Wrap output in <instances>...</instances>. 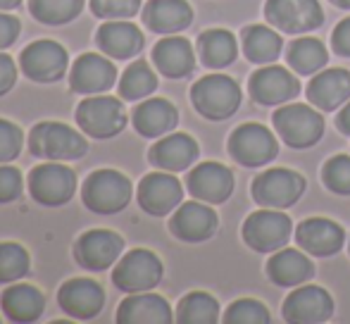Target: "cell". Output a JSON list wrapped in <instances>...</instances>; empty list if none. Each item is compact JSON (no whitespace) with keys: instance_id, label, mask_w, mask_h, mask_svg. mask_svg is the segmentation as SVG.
Wrapping results in <instances>:
<instances>
[{"instance_id":"27","label":"cell","mask_w":350,"mask_h":324,"mask_svg":"<svg viewBox=\"0 0 350 324\" xmlns=\"http://www.w3.org/2000/svg\"><path fill=\"white\" fill-rule=\"evenodd\" d=\"M198 144L191 139L189 134H170L162 136L150 150H148V160L155 165L157 170L165 172H184L198 160Z\"/></svg>"},{"instance_id":"38","label":"cell","mask_w":350,"mask_h":324,"mask_svg":"<svg viewBox=\"0 0 350 324\" xmlns=\"http://www.w3.org/2000/svg\"><path fill=\"white\" fill-rule=\"evenodd\" d=\"M226 324H269V310L265 303L255 301V298H241V301L231 303L224 312Z\"/></svg>"},{"instance_id":"41","label":"cell","mask_w":350,"mask_h":324,"mask_svg":"<svg viewBox=\"0 0 350 324\" xmlns=\"http://www.w3.org/2000/svg\"><path fill=\"white\" fill-rule=\"evenodd\" d=\"M22 129L8 120H0V165H8L22 153Z\"/></svg>"},{"instance_id":"39","label":"cell","mask_w":350,"mask_h":324,"mask_svg":"<svg viewBox=\"0 0 350 324\" xmlns=\"http://www.w3.org/2000/svg\"><path fill=\"white\" fill-rule=\"evenodd\" d=\"M322 181L332 193L350 195V158L348 155H334L322 167Z\"/></svg>"},{"instance_id":"40","label":"cell","mask_w":350,"mask_h":324,"mask_svg":"<svg viewBox=\"0 0 350 324\" xmlns=\"http://www.w3.org/2000/svg\"><path fill=\"white\" fill-rule=\"evenodd\" d=\"M141 8V0H91V12L100 19H131Z\"/></svg>"},{"instance_id":"28","label":"cell","mask_w":350,"mask_h":324,"mask_svg":"<svg viewBox=\"0 0 350 324\" xmlns=\"http://www.w3.org/2000/svg\"><path fill=\"white\" fill-rule=\"evenodd\" d=\"M174 320L170 303L157 293H131L117 308L120 324H170Z\"/></svg>"},{"instance_id":"14","label":"cell","mask_w":350,"mask_h":324,"mask_svg":"<svg viewBox=\"0 0 350 324\" xmlns=\"http://www.w3.org/2000/svg\"><path fill=\"white\" fill-rule=\"evenodd\" d=\"M136 198H139L143 213L152 215V217H165L181 205L184 186L176 176H172V172H152L141 179Z\"/></svg>"},{"instance_id":"25","label":"cell","mask_w":350,"mask_h":324,"mask_svg":"<svg viewBox=\"0 0 350 324\" xmlns=\"http://www.w3.org/2000/svg\"><path fill=\"white\" fill-rule=\"evenodd\" d=\"M179 122V112L165 98H148L131 112V124L143 139H162Z\"/></svg>"},{"instance_id":"36","label":"cell","mask_w":350,"mask_h":324,"mask_svg":"<svg viewBox=\"0 0 350 324\" xmlns=\"http://www.w3.org/2000/svg\"><path fill=\"white\" fill-rule=\"evenodd\" d=\"M155 88H157V77L146 60H136L134 65L126 67V72L122 75L120 83H117L120 98H124V100H129V103L143 100V98L150 96Z\"/></svg>"},{"instance_id":"24","label":"cell","mask_w":350,"mask_h":324,"mask_svg":"<svg viewBox=\"0 0 350 324\" xmlns=\"http://www.w3.org/2000/svg\"><path fill=\"white\" fill-rule=\"evenodd\" d=\"M152 65L167 79H186L196 70V53L186 38L165 36L155 48H152Z\"/></svg>"},{"instance_id":"31","label":"cell","mask_w":350,"mask_h":324,"mask_svg":"<svg viewBox=\"0 0 350 324\" xmlns=\"http://www.w3.org/2000/svg\"><path fill=\"white\" fill-rule=\"evenodd\" d=\"M198 55L200 62L210 70H224L234 65V60L239 57L236 36L226 29H208L198 36Z\"/></svg>"},{"instance_id":"43","label":"cell","mask_w":350,"mask_h":324,"mask_svg":"<svg viewBox=\"0 0 350 324\" xmlns=\"http://www.w3.org/2000/svg\"><path fill=\"white\" fill-rule=\"evenodd\" d=\"M17 83V65L8 53L0 51V96L10 93Z\"/></svg>"},{"instance_id":"46","label":"cell","mask_w":350,"mask_h":324,"mask_svg":"<svg viewBox=\"0 0 350 324\" xmlns=\"http://www.w3.org/2000/svg\"><path fill=\"white\" fill-rule=\"evenodd\" d=\"M336 126H338V131H341V134L350 136V103H346V105H343V110L338 112Z\"/></svg>"},{"instance_id":"18","label":"cell","mask_w":350,"mask_h":324,"mask_svg":"<svg viewBox=\"0 0 350 324\" xmlns=\"http://www.w3.org/2000/svg\"><path fill=\"white\" fill-rule=\"evenodd\" d=\"M250 96H253L255 103L260 105H281V103L293 100L300 93V81L291 75V70L279 65H267L260 67L258 72H253L250 77Z\"/></svg>"},{"instance_id":"6","label":"cell","mask_w":350,"mask_h":324,"mask_svg":"<svg viewBox=\"0 0 350 324\" xmlns=\"http://www.w3.org/2000/svg\"><path fill=\"white\" fill-rule=\"evenodd\" d=\"M305 186H308V181H305L303 174L286 170V167H272V170L255 176L250 193H253L255 203L262 205V208L284 210L303 198Z\"/></svg>"},{"instance_id":"11","label":"cell","mask_w":350,"mask_h":324,"mask_svg":"<svg viewBox=\"0 0 350 324\" xmlns=\"http://www.w3.org/2000/svg\"><path fill=\"white\" fill-rule=\"evenodd\" d=\"M265 17L284 33H308L324 24L319 0H267Z\"/></svg>"},{"instance_id":"34","label":"cell","mask_w":350,"mask_h":324,"mask_svg":"<svg viewBox=\"0 0 350 324\" xmlns=\"http://www.w3.org/2000/svg\"><path fill=\"white\" fill-rule=\"evenodd\" d=\"M179 324H215L219 322V303L205 291H191L176 306Z\"/></svg>"},{"instance_id":"9","label":"cell","mask_w":350,"mask_h":324,"mask_svg":"<svg viewBox=\"0 0 350 324\" xmlns=\"http://www.w3.org/2000/svg\"><path fill=\"white\" fill-rule=\"evenodd\" d=\"M241 234H243L248 248L258 250V253H277L288 243L291 234H293V222L288 215L274 208H265L245 219Z\"/></svg>"},{"instance_id":"16","label":"cell","mask_w":350,"mask_h":324,"mask_svg":"<svg viewBox=\"0 0 350 324\" xmlns=\"http://www.w3.org/2000/svg\"><path fill=\"white\" fill-rule=\"evenodd\" d=\"M186 189L203 203L219 205L234 193V172L219 162H200L189 172Z\"/></svg>"},{"instance_id":"45","label":"cell","mask_w":350,"mask_h":324,"mask_svg":"<svg viewBox=\"0 0 350 324\" xmlns=\"http://www.w3.org/2000/svg\"><path fill=\"white\" fill-rule=\"evenodd\" d=\"M332 46H334V51H336L338 55L350 57V17L341 19V22H338V27L334 29Z\"/></svg>"},{"instance_id":"10","label":"cell","mask_w":350,"mask_h":324,"mask_svg":"<svg viewBox=\"0 0 350 324\" xmlns=\"http://www.w3.org/2000/svg\"><path fill=\"white\" fill-rule=\"evenodd\" d=\"M229 153L243 167H262L277 158L279 144L272 129L258 122H248L236 126L234 134L229 136Z\"/></svg>"},{"instance_id":"42","label":"cell","mask_w":350,"mask_h":324,"mask_svg":"<svg viewBox=\"0 0 350 324\" xmlns=\"http://www.w3.org/2000/svg\"><path fill=\"white\" fill-rule=\"evenodd\" d=\"M24 179L22 172L12 165H0V205L12 203L22 195Z\"/></svg>"},{"instance_id":"49","label":"cell","mask_w":350,"mask_h":324,"mask_svg":"<svg viewBox=\"0 0 350 324\" xmlns=\"http://www.w3.org/2000/svg\"><path fill=\"white\" fill-rule=\"evenodd\" d=\"M348 250H350V243H348Z\"/></svg>"},{"instance_id":"1","label":"cell","mask_w":350,"mask_h":324,"mask_svg":"<svg viewBox=\"0 0 350 324\" xmlns=\"http://www.w3.org/2000/svg\"><path fill=\"white\" fill-rule=\"evenodd\" d=\"M29 150L38 160H79L86 155L88 141L62 122H41L29 134Z\"/></svg>"},{"instance_id":"2","label":"cell","mask_w":350,"mask_h":324,"mask_svg":"<svg viewBox=\"0 0 350 324\" xmlns=\"http://www.w3.org/2000/svg\"><path fill=\"white\" fill-rule=\"evenodd\" d=\"M134 186L117 170H96L81 186V200L96 215H117L129 205Z\"/></svg>"},{"instance_id":"20","label":"cell","mask_w":350,"mask_h":324,"mask_svg":"<svg viewBox=\"0 0 350 324\" xmlns=\"http://www.w3.org/2000/svg\"><path fill=\"white\" fill-rule=\"evenodd\" d=\"M117 81V67L110 62V57L86 53L77 57L72 65L70 75V88L81 96H98L115 86Z\"/></svg>"},{"instance_id":"33","label":"cell","mask_w":350,"mask_h":324,"mask_svg":"<svg viewBox=\"0 0 350 324\" xmlns=\"http://www.w3.org/2000/svg\"><path fill=\"white\" fill-rule=\"evenodd\" d=\"M281 36L274 29L262 27V24H253V27L243 29V53L250 62L255 65H269L281 55Z\"/></svg>"},{"instance_id":"19","label":"cell","mask_w":350,"mask_h":324,"mask_svg":"<svg viewBox=\"0 0 350 324\" xmlns=\"http://www.w3.org/2000/svg\"><path fill=\"white\" fill-rule=\"evenodd\" d=\"M284 320L291 324H319L332 320L334 298L322 286H300L284 301Z\"/></svg>"},{"instance_id":"17","label":"cell","mask_w":350,"mask_h":324,"mask_svg":"<svg viewBox=\"0 0 350 324\" xmlns=\"http://www.w3.org/2000/svg\"><path fill=\"white\" fill-rule=\"evenodd\" d=\"M57 306H60L62 312L72 317V320H93L98 317V312L105 306V293H103V286L93 279H70L60 286L57 291Z\"/></svg>"},{"instance_id":"22","label":"cell","mask_w":350,"mask_h":324,"mask_svg":"<svg viewBox=\"0 0 350 324\" xmlns=\"http://www.w3.org/2000/svg\"><path fill=\"white\" fill-rule=\"evenodd\" d=\"M96 43L112 60H129V57H136L143 51L146 38H143L141 29L126 22V19H107L98 29Z\"/></svg>"},{"instance_id":"32","label":"cell","mask_w":350,"mask_h":324,"mask_svg":"<svg viewBox=\"0 0 350 324\" xmlns=\"http://www.w3.org/2000/svg\"><path fill=\"white\" fill-rule=\"evenodd\" d=\"M286 60H288L291 70H295L303 77H310V75H317V72H322L324 67H327L329 53H327V46H324L319 38L303 36V38H295L288 46Z\"/></svg>"},{"instance_id":"13","label":"cell","mask_w":350,"mask_h":324,"mask_svg":"<svg viewBox=\"0 0 350 324\" xmlns=\"http://www.w3.org/2000/svg\"><path fill=\"white\" fill-rule=\"evenodd\" d=\"M122 250H124V239L120 234L107 229H91L77 239L74 258L88 272H105L122 258Z\"/></svg>"},{"instance_id":"30","label":"cell","mask_w":350,"mask_h":324,"mask_svg":"<svg viewBox=\"0 0 350 324\" xmlns=\"http://www.w3.org/2000/svg\"><path fill=\"white\" fill-rule=\"evenodd\" d=\"M312 274H314L312 260L305 253L293 250V248H281L267 262L269 282H274L277 286H284V288L300 286V284H305L308 279H312Z\"/></svg>"},{"instance_id":"48","label":"cell","mask_w":350,"mask_h":324,"mask_svg":"<svg viewBox=\"0 0 350 324\" xmlns=\"http://www.w3.org/2000/svg\"><path fill=\"white\" fill-rule=\"evenodd\" d=\"M332 5H336V8H341V10H350V0H329Z\"/></svg>"},{"instance_id":"23","label":"cell","mask_w":350,"mask_h":324,"mask_svg":"<svg viewBox=\"0 0 350 324\" xmlns=\"http://www.w3.org/2000/svg\"><path fill=\"white\" fill-rule=\"evenodd\" d=\"M141 17L150 31L172 36V33H179L191 27L193 8L186 0H148Z\"/></svg>"},{"instance_id":"15","label":"cell","mask_w":350,"mask_h":324,"mask_svg":"<svg viewBox=\"0 0 350 324\" xmlns=\"http://www.w3.org/2000/svg\"><path fill=\"white\" fill-rule=\"evenodd\" d=\"M219 227V217L210 208V203L203 200H189L176 208V213L170 219V229L179 241L186 243H203L215 237Z\"/></svg>"},{"instance_id":"7","label":"cell","mask_w":350,"mask_h":324,"mask_svg":"<svg viewBox=\"0 0 350 324\" xmlns=\"http://www.w3.org/2000/svg\"><path fill=\"white\" fill-rule=\"evenodd\" d=\"M162 260L152 250L134 248L122 255L112 269V284L124 293L150 291L162 282Z\"/></svg>"},{"instance_id":"4","label":"cell","mask_w":350,"mask_h":324,"mask_svg":"<svg viewBox=\"0 0 350 324\" xmlns=\"http://www.w3.org/2000/svg\"><path fill=\"white\" fill-rule=\"evenodd\" d=\"M74 120H77L79 129L86 136L105 141L124 131L126 110L117 98L100 96V93H98V96H88L86 100L79 103Z\"/></svg>"},{"instance_id":"44","label":"cell","mask_w":350,"mask_h":324,"mask_svg":"<svg viewBox=\"0 0 350 324\" xmlns=\"http://www.w3.org/2000/svg\"><path fill=\"white\" fill-rule=\"evenodd\" d=\"M19 19L12 17V14L8 12H0V51H5V48H10L14 41H17L19 36Z\"/></svg>"},{"instance_id":"8","label":"cell","mask_w":350,"mask_h":324,"mask_svg":"<svg viewBox=\"0 0 350 324\" xmlns=\"http://www.w3.org/2000/svg\"><path fill=\"white\" fill-rule=\"evenodd\" d=\"M74 191H77V176L62 162H43L33 167L29 174V193L38 205H46V208L67 205Z\"/></svg>"},{"instance_id":"12","label":"cell","mask_w":350,"mask_h":324,"mask_svg":"<svg viewBox=\"0 0 350 324\" xmlns=\"http://www.w3.org/2000/svg\"><path fill=\"white\" fill-rule=\"evenodd\" d=\"M19 67L27 75V79L36 83H53L60 81L67 75L70 55L55 41H36L27 46L19 55Z\"/></svg>"},{"instance_id":"37","label":"cell","mask_w":350,"mask_h":324,"mask_svg":"<svg viewBox=\"0 0 350 324\" xmlns=\"http://www.w3.org/2000/svg\"><path fill=\"white\" fill-rule=\"evenodd\" d=\"M31 260L24 245L5 241L0 243V284H14L29 274Z\"/></svg>"},{"instance_id":"35","label":"cell","mask_w":350,"mask_h":324,"mask_svg":"<svg viewBox=\"0 0 350 324\" xmlns=\"http://www.w3.org/2000/svg\"><path fill=\"white\" fill-rule=\"evenodd\" d=\"M86 0H29V12L46 27H62L81 14Z\"/></svg>"},{"instance_id":"3","label":"cell","mask_w":350,"mask_h":324,"mask_svg":"<svg viewBox=\"0 0 350 324\" xmlns=\"http://www.w3.org/2000/svg\"><path fill=\"white\" fill-rule=\"evenodd\" d=\"M241 88L226 75H208L191 88V103L196 112L210 122L229 120L241 107Z\"/></svg>"},{"instance_id":"26","label":"cell","mask_w":350,"mask_h":324,"mask_svg":"<svg viewBox=\"0 0 350 324\" xmlns=\"http://www.w3.org/2000/svg\"><path fill=\"white\" fill-rule=\"evenodd\" d=\"M350 98V72L341 67L322 70L312 77L308 86V100L324 112L338 110Z\"/></svg>"},{"instance_id":"21","label":"cell","mask_w":350,"mask_h":324,"mask_svg":"<svg viewBox=\"0 0 350 324\" xmlns=\"http://www.w3.org/2000/svg\"><path fill=\"white\" fill-rule=\"evenodd\" d=\"M295 241L308 255L329 258L346 245V232L338 222L324 217H310L295 227Z\"/></svg>"},{"instance_id":"29","label":"cell","mask_w":350,"mask_h":324,"mask_svg":"<svg viewBox=\"0 0 350 324\" xmlns=\"http://www.w3.org/2000/svg\"><path fill=\"white\" fill-rule=\"evenodd\" d=\"M0 308L10 322L29 324L41 320L43 310H46V298L31 284H12L0 296Z\"/></svg>"},{"instance_id":"5","label":"cell","mask_w":350,"mask_h":324,"mask_svg":"<svg viewBox=\"0 0 350 324\" xmlns=\"http://www.w3.org/2000/svg\"><path fill=\"white\" fill-rule=\"evenodd\" d=\"M274 129L291 148H310L324 136V117L312 105L288 103L281 105L272 117Z\"/></svg>"},{"instance_id":"47","label":"cell","mask_w":350,"mask_h":324,"mask_svg":"<svg viewBox=\"0 0 350 324\" xmlns=\"http://www.w3.org/2000/svg\"><path fill=\"white\" fill-rule=\"evenodd\" d=\"M22 0H0V12H8V10L17 8Z\"/></svg>"}]
</instances>
